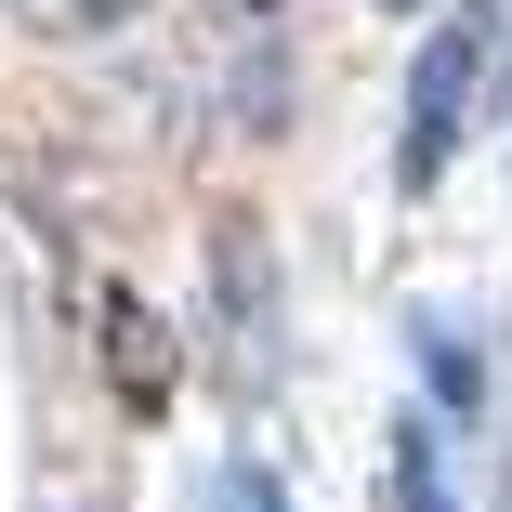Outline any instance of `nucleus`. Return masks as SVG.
I'll use <instances>...</instances> for the list:
<instances>
[{
    "label": "nucleus",
    "mask_w": 512,
    "mask_h": 512,
    "mask_svg": "<svg viewBox=\"0 0 512 512\" xmlns=\"http://www.w3.org/2000/svg\"><path fill=\"white\" fill-rule=\"evenodd\" d=\"M486 27H499V14H473V0H460V14H447V27L421 40V66H407V106H394V184H407V197H434V184H447V158L473 145Z\"/></svg>",
    "instance_id": "obj_1"
},
{
    "label": "nucleus",
    "mask_w": 512,
    "mask_h": 512,
    "mask_svg": "<svg viewBox=\"0 0 512 512\" xmlns=\"http://www.w3.org/2000/svg\"><path fill=\"white\" fill-rule=\"evenodd\" d=\"M211 276H224V302H211L224 381H237V394H263V381H276V263H263V237H250V224H224Z\"/></svg>",
    "instance_id": "obj_2"
},
{
    "label": "nucleus",
    "mask_w": 512,
    "mask_h": 512,
    "mask_svg": "<svg viewBox=\"0 0 512 512\" xmlns=\"http://www.w3.org/2000/svg\"><path fill=\"white\" fill-rule=\"evenodd\" d=\"M92 329H106V381H119L132 407H171V329L145 316L132 289H92Z\"/></svg>",
    "instance_id": "obj_3"
},
{
    "label": "nucleus",
    "mask_w": 512,
    "mask_h": 512,
    "mask_svg": "<svg viewBox=\"0 0 512 512\" xmlns=\"http://www.w3.org/2000/svg\"><path fill=\"white\" fill-rule=\"evenodd\" d=\"M407 355H421V381H434V421H473V407H486V355H473V316L421 302V316H407Z\"/></svg>",
    "instance_id": "obj_4"
},
{
    "label": "nucleus",
    "mask_w": 512,
    "mask_h": 512,
    "mask_svg": "<svg viewBox=\"0 0 512 512\" xmlns=\"http://www.w3.org/2000/svg\"><path fill=\"white\" fill-rule=\"evenodd\" d=\"M394 512H460V486H447V434L434 421H394Z\"/></svg>",
    "instance_id": "obj_5"
},
{
    "label": "nucleus",
    "mask_w": 512,
    "mask_h": 512,
    "mask_svg": "<svg viewBox=\"0 0 512 512\" xmlns=\"http://www.w3.org/2000/svg\"><path fill=\"white\" fill-rule=\"evenodd\" d=\"M27 27H53V40H79V27H132L145 0H14Z\"/></svg>",
    "instance_id": "obj_6"
},
{
    "label": "nucleus",
    "mask_w": 512,
    "mask_h": 512,
    "mask_svg": "<svg viewBox=\"0 0 512 512\" xmlns=\"http://www.w3.org/2000/svg\"><path fill=\"white\" fill-rule=\"evenodd\" d=\"M211 512H250V473H237V460L211 473Z\"/></svg>",
    "instance_id": "obj_7"
},
{
    "label": "nucleus",
    "mask_w": 512,
    "mask_h": 512,
    "mask_svg": "<svg viewBox=\"0 0 512 512\" xmlns=\"http://www.w3.org/2000/svg\"><path fill=\"white\" fill-rule=\"evenodd\" d=\"M237 473H250V512H289V486H276L263 460H237Z\"/></svg>",
    "instance_id": "obj_8"
},
{
    "label": "nucleus",
    "mask_w": 512,
    "mask_h": 512,
    "mask_svg": "<svg viewBox=\"0 0 512 512\" xmlns=\"http://www.w3.org/2000/svg\"><path fill=\"white\" fill-rule=\"evenodd\" d=\"M381 14H434V0H381Z\"/></svg>",
    "instance_id": "obj_9"
},
{
    "label": "nucleus",
    "mask_w": 512,
    "mask_h": 512,
    "mask_svg": "<svg viewBox=\"0 0 512 512\" xmlns=\"http://www.w3.org/2000/svg\"><path fill=\"white\" fill-rule=\"evenodd\" d=\"M263 14H276V0H263Z\"/></svg>",
    "instance_id": "obj_10"
}]
</instances>
